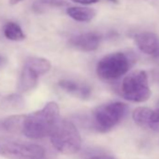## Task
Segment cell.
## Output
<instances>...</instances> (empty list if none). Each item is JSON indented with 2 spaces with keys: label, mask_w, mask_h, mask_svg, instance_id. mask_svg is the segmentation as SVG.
Masks as SVG:
<instances>
[{
  "label": "cell",
  "mask_w": 159,
  "mask_h": 159,
  "mask_svg": "<svg viewBox=\"0 0 159 159\" xmlns=\"http://www.w3.org/2000/svg\"><path fill=\"white\" fill-rule=\"evenodd\" d=\"M21 1H23V0H10V4L11 5H16V4L20 3Z\"/></svg>",
  "instance_id": "cell-20"
},
{
  "label": "cell",
  "mask_w": 159,
  "mask_h": 159,
  "mask_svg": "<svg viewBox=\"0 0 159 159\" xmlns=\"http://www.w3.org/2000/svg\"><path fill=\"white\" fill-rule=\"evenodd\" d=\"M60 110L57 103L48 102L41 110L25 115L22 133L34 139L50 137L59 122Z\"/></svg>",
  "instance_id": "cell-1"
},
{
  "label": "cell",
  "mask_w": 159,
  "mask_h": 159,
  "mask_svg": "<svg viewBox=\"0 0 159 159\" xmlns=\"http://www.w3.org/2000/svg\"><path fill=\"white\" fill-rule=\"evenodd\" d=\"M39 77V76L33 69H31L29 66L25 65L22 69L19 82L17 84L18 92L26 93V92L33 90L38 84Z\"/></svg>",
  "instance_id": "cell-9"
},
{
  "label": "cell",
  "mask_w": 159,
  "mask_h": 159,
  "mask_svg": "<svg viewBox=\"0 0 159 159\" xmlns=\"http://www.w3.org/2000/svg\"><path fill=\"white\" fill-rule=\"evenodd\" d=\"M88 159H115L112 156L110 155H96V156H92Z\"/></svg>",
  "instance_id": "cell-18"
},
{
  "label": "cell",
  "mask_w": 159,
  "mask_h": 159,
  "mask_svg": "<svg viewBox=\"0 0 159 159\" xmlns=\"http://www.w3.org/2000/svg\"><path fill=\"white\" fill-rule=\"evenodd\" d=\"M134 40L139 51L143 53L149 55L159 54V39L155 34L152 32H141L135 35Z\"/></svg>",
  "instance_id": "cell-7"
},
{
  "label": "cell",
  "mask_w": 159,
  "mask_h": 159,
  "mask_svg": "<svg viewBox=\"0 0 159 159\" xmlns=\"http://www.w3.org/2000/svg\"><path fill=\"white\" fill-rule=\"evenodd\" d=\"M25 101L20 94H11L0 101V109L4 111H18L25 108Z\"/></svg>",
  "instance_id": "cell-11"
},
{
  "label": "cell",
  "mask_w": 159,
  "mask_h": 159,
  "mask_svg": "<svg viewBox=\"0 0 159 159\" xmlns=\"http://www.w3.org/2000/svg\"><path fill=\"white\" fill-rule=\"evenodd\" d=\"M132 59L125 52H117L101 58L97 65L98 76L105 81H114L128 72Z\"/></svg>",
  "instance_id": "cell-5"
},
{
  "label": "cell",
  "mask_w": 159,
  "mask_h": 159,
  "mask_svg": "<svg viewBox=\"0 0 159 159\" xmlns=\"http://www.w3.org/2000/svg\"><path fill=\"white\" fill-rule=\"evenodd\" d=\"M0 155L8 159H42L45 150L36 143L0 138Z\"/></svg>",
  "instance_id": "cell-3"
},
{
  "label": "cell",
  "mask_w": 159,
  "mask_h": 159,
  "mask_svg": "<svg viewBox=\"0 0 159 159\" xmlns=\"http://www.w3.org/2000/svg\"><path fill=\"white\" fill-rule=\"evenodd\" d=\"M127 105L123 102H110L98 106L93 112L98 130L106 132L117 125L125 116Z\"/></svg>",
  "instance_id": "cell-6"
},
{
  "label": "cell",
  "mask_w": 159,
  "mask_h": 159,
  "mask_svg": "<svg viewBox=\"0 0 159 159\" xmlns=\"http://www.w3.org/2000/svg\"><path fill=\"white\" fill-rule=\"evenodd\" d=\"M147 3H149L152 6L154 7H159V0H145Z\"/></svg>",
  "instance_id": "cell-19"
},
{
  "label": "cell",
  "mask_w": 159,
  "mask_h": 159,
  "mask_svg": "<svg viewBox=\"0 0 159 159\" xmlns=\"http://www.w3.org/2000/svg\"><path fill=\"white\" fill-rule=\"evenodd\" d=\"M101 38L98 34L94 32L83 33L75 36L70 39V44L78 50L84 52L96 51L100 44Z\"/></svg>",
  "instance_id": "cell-8"
},
{
  "label": "cell",
  "mask_w": 159,
  "mask_h": 159,
  "mask_svg": "<svg viewBox=\"0 0 159 159\" xmlns=\"http://www.w3.org/2000/svg\"><path fill=\"white\" fill-rule=\"evenodd\" d=\"M58 85L65 90L66 93H69L75 97L81 98H87L91 95V88L84 84H79L74 81H69V80H62L59 82Z\"/></svg>",
  "instance_id": "cell-10"
},
{
  "label": "cell",
  "mask_w": 159,
  "mask_h": 159,
  "mask_svg": "<svg viewBox=\"0 0 159 159\" xmlns=\"http://www.w3.org/2000/svg\"><path fill=\"white\" fill-rule=\"evenodd\" d=\"M158 108H159V103H158Z\"/></svg>",
  "instance_id": "cell-23"
},
{
  "label": "cell",
  "mask_w": 159,
  "mask_h": 159,
  "mask_svg": "<svg viewBox=\"0 0 159 159\" xmlns=\"http://www.w3.org/2000/svg\"><path fill=\"white\" fill-rule=\"evenodd\" d=\"M152 112L153 111L149 108L139 107L134 110L132 113V118L138 125L144 128H150Z\"/></svg>",
  "instance_id": "cell-14"
},
{
  "label": "cell",
  "mask_w": 159,
  "mask_h": 159,
  "mask_svg": "<svg viewBox=\"0 0 159 159\" xmlns=\"http://www.w3.org/2000/svg\"><path fill=\"white\" fill-rule=\"evenodd\" d=\"M50 139L54 149L63 154H74L82 147V138L79 130L67 120H59Z\"/></svg>",
  "instance_id": "cell-2"
},
{
  "label": "cell",
  "mask_w": 159,
  "mask_h": 159,
  "mask_svg": "<svg viewBox=\"0 0 159 159\" xmlns=\"http://www.w3.org/2000/svg\"><path fill=\"white\" fill-rule=\"evenodd\" d=\"M123 98L131 102H145L151 97L148 75L143 70H136L125 77L121 85Z\"/></svg>",
  "instance_id": "cell-4"
},
{
  "label": "cell",
  "mask_w": 159,
  "mask_h": 159,
  "mask_svg": "<svg viewBox=\"0 0 159 159\" xmlns=\"http://www.w3.org/2000/svg\"><path fill=\"white\" fill-rule=\"evenodd\" d=\"M71 1L78 3V4H82V5H91L98 3V0H71Z\"/></svg>",
  "instance_id": "cell-17"
},
{
  "label": "cell",
  "mask_w": 159,
  "mask_h": 159,
  "mask_svg": "<svg viewBox=\"0 0 159 159\" xmlns=\"http://www.w3.org/2000/svg\"><path fill=\"white\" fill-rule=\"evenodd\" d=\"M3 33L8 39L12 41H21L25 39V35L22 27L14 22L6 23L3 27Z\"/></svg>",
  "instance_id": "cell-15"
},
{
  "label": "cell",
  "mask_w": 159,
  "mask_h": 159,
  "mask_svg": "<svg viewBox=\"0 0 159 159\" xmlns=\"http://www.w3.org/2000/svg\"><path fill=\"white\" fill-rule=\"evenodd\" d=\"M111 2H113V3H118V0H109Z\"/></svg>",
  "instance_id": "cell-22"
},
{
  "label": "cell",
  "mask_w": 159,
  "mask_h": 159,
  "mask_svg": "<svg viewBox=\"0 0 159 159\" xmlns=\"http://www.w3.org/2000/svg\"><path fill=\"white\" fill-rule=\"evenodd\" d=\"M66 13L75 21L83 23L92 21L97 14L95 10L83 7H69L66 9Z\"/></svg>",
  "instance_id": "cell-12"
},
{
  "label": "cell",
  "mask_w": 159,
  "mask_h": 159,
  "mask_svg": "<svg viewBox=\"0 0 159 159\" xmlns=\"http://www.w3.org/2000/svg\"><path fill=\"white\" fill-rule=\"evenodd\" d=\"M5 62H6V60H5V58L2 56V55H0V66H3L4 64H5Z\"/></svg>",
  "instance_id": "cell-21"
},
{
  "label": "cell",
  "mask_w": 159,
  "mask_h": 159,
  "mask_svg": "<svg viewBox=\"0 0 159 159\" xmlns=\"http://www.w3.org/2000/svg\"><path fill=\"white\" fill-rule=\"evenodd\" d=\"M25 65H26L31 69H33L39 76L46 74L47 72L50 71L52 67L51 62L48 59L43 57H37V56L28 57Z\"/></svg>",
  "instance_id": "cell-13"
},
{
  "label": "cell",
  "mask_w": 159,
  "mask_h": 159,
  "mask_svg": "<svg viewBox=\"0 0 159 159\" xmlns=\"http://www.w3.org/2000/svg\"><path fill=\"white\" fill-rule=\"evenodd\" d=\"M25 115H12L5 119L2 123V127L12 133H22Z\"/></svg>",
  "instance_id": "cell-16"
}]
</instances>
